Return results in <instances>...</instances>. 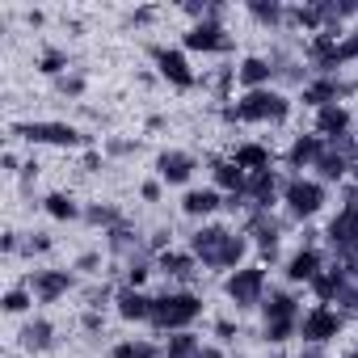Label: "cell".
Segmentation results:
<instances>
[{
  "label": "cell",
  "instance_id": "6da1fadb",
  "mask_svg": "<svg viewBox=\"0 0 358 358\" xmlns=\"http://www.w3.org/2000/svg\"><path fill=\"white\" fill-rule=\"evenodd\" d=\"M199 316H203V299L190 287H169L152 303V329L160 333H186Z\"/></svg>",
  "mask_w": 358,
  "mask_h": 358
},
{
  "label": "cell",
  "instance_id": "7a4b0ae2",
  "mask_svg": "<svg viewBox=\"0 0 358 358\" xmlns=\"http://www.w3.org/2000/svg\"><path fill=\"white\" fill-rule=\"evenodd\" d=\"M291 114V97L282 89H253L236 101V122H282Z\"/></svg>",
  "mask_w": 358,
  "mask_h": 358
},
{
  "label": "cell",
  "instance_id": "3957f363",
  "mask_svg": "<svg viewBox=\"0 0 358 358\" xmlns=\"http://www.w3.org/2000/svg\"><path fill=\"white\" fill-rule=\"evenodd\" d=\"M341 329H345V312L329 308V303H308L299 316V341L303 345H329L341 337Z\"/></svg>",
  "mask_w": 358,
  "mask_h": 358
},
{
  "label": "cell",
  "instance_id": "277c9868",
  "mask_svg": "<svg viewBox=\"0 0 358 358\" xmlns=\"http://www.w3.org/2000/svg\"><path fill=\"white\" fill-rule=\"evenodd\" d=\"M324 182H316L312 173H303V177H291L287 173V186H282V207H287V215L291 220H312L320 207H324Z\"/></svg>",
  "mask_w": 358,
  "mask_h": 358
},
{
  "label": "cell",
  "instance_id": "5b68a950",
  "mask_svg": "<svg viewBox=\"0 0 358 358\" xmlns=\"http://www.w3.org/2000/svg\"><path fill=\"white\" fill-rule=\"evenodd\" d=\"M13 135L26 143H51V148H85L89 135L72 122H13Z\"/></svg>",
  "mask_w": 358,
  "mask_h": 358
},
{
  "label": "cell",
  "instance_id": "8992f818",
  "mask_svg": "<svg viewBox=\"0 0 358 358\" xmlns=\"http://www.w3.org/2000/svg\"><path fill=\"white\" fill-rule=\"evenodd\" d=\"M266 291H270V278H266V266H257V262L232 270L228 282H224V295H228L236 308H257V303L266 299Z\"/></svg>",
  "mask_w": 358,
  "mask_h": 358
},
{
  "label": "cell",
  "instance_id": "52a82bcc",
  "mask_svg": "<svg viewBox=\"0 0 358 358\" xmlns=\"http://www.w3.org/2000/svg\"><path fill=\"white\" fill-rule=\"evenodd\" d=\"M312 131L324 139V143H345L354 131H358V118H354V110L350 106H324V110H316L312 114Z\"/></svg>",
  "mask_w": 358,
  "mask_h": 358
},
{
  "label": "cell",
  "instance_id": "ba28073f",
  "mask_svg": "<svg viewBox=\"0 0 358 358\" xmlns=\"http://www.w3.org/2000/svg\"><path fill=\"white\" fill-rule=\"evenodd\" d=\"M194 169H199V156L182 152V148H164L156 156V177H160L164 186H190L194 182Z\"/></svg>",
  "mask_w": 358,
  "mask_h": 358
},
{
  "label": "cell",
  "instance_id": "9c48e42d",
  "mask_svg": "<svg viewBox=\"0 0 358 358\" xmlns=\"http://www.w3.org/2000/svg\"><path fill=\"white\" fill-rule=\"evenodd\" d=\"M186 47L190 51H203V55H220V51H232V34L224 30V22L203 17V22H194L186 30Z\"/></svg>",
  "mask_w": 358,
  "mask_h": 358
},
{
  "label": "cell",
  "instance_id": "30bf717a",
  "mask_svg": "<svg viewBox=\"0 0 358 358\" xmlns=\"http://www.w3.org/2000/svg\"><path fill=\"white\" fill-rule=\"evenodd\" d=\"M152 55H156V68H160V76L173 85V89H194L203 76L190 68V59L182 55V51H169V47H152Z\"/></svg>",
  "mask_w": 358,
  "mask_h": 358
},
{
  "label": "cell",
  "instance_id": "8fae6325",
  "mask_svg": "<svg viewBox=\"0 0 358 358\" xmlns=\"http://www.w3.org/2000/svg\"><path fill=\"white\" fill-rule=\"evenodd\" d=\"M329 262H324V249L320 245H303V249H295L291 257H287V266H282V274H287V282H303V287H312V278L324 270Z\"/></svg>",
  "mask_w": 358,
  "mask_h": 358
},
{
  "label": "cell",
  "instance_id": "7c38bea8",
  "mask_svg": "<svg viewBox=\"0 0 358 358\" xmlns=\"http://www.w3.org/2000/svg\"><path fill=\"white\" fill-rule=\"evenodd\" d=\"M72 282H76V278H72L68 270H30V274H26V287L34 291L38 303H59V299L72 291Z\"/></svg>",
  "mask_w": 358,
  "mask_h": 358
},
{
  "label": "cell",
  "instance_id": "4fadbf2b",
  "mask_svg": "<svg viewBox=\"0 0 358 358\" xmlns=\"http://www.w3.org/2000/svg\"><path fill=\"white\" fill-rule=\"evenodd\" d=\"M324 139L316 135V131H308V135H295L291 139V148H287V169H291V177H303L308 169H316V160L324 156Z\"/></svg>",
  "mask_w": 358,
  "mask_h": 358
},
{
  "label": "cell",
  "instance_id": "5bb4252c",
  "mask_svg": "<svg viewBox=\"0 0 358 358\" xmlns=\"http://www.w3.org/2000/svg\"><path fill=\"white\" fill-rule=\"evenodd\" d=\"M199 270H203V266H199V257H194L190 249H164V253L156 257V274H164V278L177 282V287H186Z\"/></svg>",
  "mask_w": 358,
  "mask_h": 358
},
{
  "label": "cell",
  "instance_id": "9a60e30c",
  "mask_svg": "<svg viewBox=\"0 0 358 358\" xmlns=\"http://www.w3.org/2000/svg\"><path fill=\"white\" fill-rule=\"evenodd\" d=\"M232 72H236V85H241L245 93H253V89H270V80L278 76V68H274L266 55H245L241 64H232Z\"/></svg>",
  "mask_w": 358,
  "mask_h": 358
},
{
  "label": "cell",
  "instance_id": "2e32d148",
  "mask_svg": "<svg viewBox=\"0 0 358 358\" xmlns=\"http://www.w3.org/2000/svg\"><path fill=\"white\" fill-rule=\"evenodd\" d=\"M182 211H186L190 220H211V215L224 211V194H220L215 186H190V190L182 194Z\"/></svg>",
  "mask_w": 358,
  "mask_h": 358
},
{
  "label": "cell",
  "instance_id": "e0dca14e",
  "mask_svg": "<svg viewBox=\"0 0 358 358\" xmlns=\"http://www.w3.org/2000/svg\"><path fill=\"white\" fill-rule=\"evenodd\" d=\"M152 303H156V295L135 291V287H122V291L114 295L118 316H122V320H139V324H152Z\"/></svg>",
  "mask_w": 358,
  "mask_h": 358
},
{
  "label": "cell",
  "instance_id": "ac0fdd59",
  "mask_svg": "<svg viewBox=\"0 0 358 358\" xmlns=\"http://www.w3.org/2000/svg\"><path fill=\"white\" fill-rule=\"evenodd\" d=\"M262 316H266V320H299V316H303V303L295 299V291H266Z\"/></svg>",
  "mask_w": 358,
  "mask_h": 358
},
{
  "label": "cell",
  "instance_id": "d6986e66",
  "mask_svg": "<svg viewBox=\"0 0 358 358\" xmlns=\"http://www.w3.org/2000/svg\"><path fill=\"white\" fill-rule=\"evenodd\" d=\"M232 160L253 177V173H266V169H274V152L266 148V143H236L232 148Z\"/></svg>",
  "mask_w": 358,
  "mask_h": 358
},
{
  "label": "cell",
  "instance_id": "ffe728a7",
  "mask_svg": "<svg viewBox=\"0 0 358 358\" xmlns=\"http://www.w3.org/2000/svg\"><path fill=\"white\" fill-rule=\"evenodd\" d=\"M47 345H55V324L47 320V316H34V320H26V329H22V350H47Z\"/></svg>",
  "mask_w": 358,
  "mask_h": 358
},
{
  "label": "cell",
  "instance_id": "44dd1931",
  "mask_svg": "<svg viewBox=\"0 0 358 358\" xmlns=\"http://www.w3.org/2000/svg\"><path fill=\"white\" fill-rule=\"evenodd\" d=\"M199 354H203V337H199L194 329L173 333V337L160 345V358H199Z\"/></svg>",
  "mask_w": 358,
  "mask_h": 358
},
{
  "label": "cell",
  "instance_id": "7402d4cb",
  "mask_svg": "<svg viewBox=\"0 0 358 358\" xmlns=\"http://www.w3.org/2000/svg\"><path fill=\"white\" fill-rule=\"evenodd\" d=\"M43 211H47L51 220H76V215H85V211H80V203H76L68 190H51V194L43 199Z\"/></svg>",
  "mask_w": 358,
  "mask_h": 358
},
{
  "label": "cell",
  "instance_id": "603a6c76",
  "mask_svg": "<svg viewBox=\"0 0 358 358\" xmlns=\"http://www.w3.org/2000/svg\"><path fill=\"white\" fill-rule=\"evenodd\" d=\"M110 358H160V345L148 337H127L110 350Z\"/></svg>",
  "mask_w": 358,
  "mask_h": 358
},
{
  "label": "cell",
  "instance_id": "cb8c5ba5",
  "mask_svg": "<svg viewBox=\"0 0 358 358\" xmlns=\"http://www.w3.org/2000/svg\"><path fill=\"white\" fill-rule=\"evenodd\" d=\"M38 72H43V76H55V80H59V76H68V72H72V59H68V51H59V47H47V51L38 55Z\"/></svg>",
  "mask_w": 358,
  "mask_h": 358
},
{
  "label": "cell",
  "instance_id": "d4e9b609",
  "mask_svg": "<svg viewBox=\"0 0 358 358\" xmlns=\"http://www.w3.org/2000/svg\"><path fill=\"white\" fill-rule=\"evenodd\" d=\"M34 303H38V299H34V291H30L26 282H17V287L5 291V312H9V316H22V312H30Z\"/></svg>",
  "mask_w": 358,
  "mask_h": 358
},
{
  "label": "cell",
  "instance_id": "484cf974",
  "mask_svg": "<svg viewBox=\"0 0 358 358\" xmlns=\"http://www.w3.org/2000/svg\"><path fill=\"white\" fill-rule=\"evenodd\" d=\"M249 17H257L266 26H287V9L282 5H249Z\"/></svg>",
  "mask_w": 358,
  "mask_h": 358
},
{
  "label": "cell",
  "instance_id": "4316f807",
  "mask_svg": "<svg viewBox=\"0 0 358 358\" xmlns=\"http://www.w3.org/2000/svg\"><path fill=\"white\" fill-rule=\"evenodd\" d=\"M85 85H89V80H85V72H76V68H72L68 76L55 80V89H59L64 97H85Z\"/></svg>",
  "mask_w": 358,
  "mask_h": 358
},
{
  "label": "cell",
  "instance_id": "83f0119b",
  "mask_svg": "<svg viewBox=\"0 0 358 358\" xmlns=\"http://www.w3.org/2000/svg\"><path fill=\"white\" fill-rule=\"evenodd\" d=\"M51 249H55L51 232H30V241H26V253H51Z\"/></svg>",
  "mask_w": 358,
  "mask_h": 358
},
{
  "label": "cell",
  "instance_id": "f1b7e54d",
  "mask_svg": "<svg viewBox=\"0 0 358 358\" xmlns=\"http://www.w3.org/2000/svg\"><path fill=\"white\" fill-rule=\"evenodd\" d=\"M76 270H80V274H97V270H101V253H85V257H76Z\"/></svg>",
  "mask_w": 358,
  "mask_h": 358
},
{
  "label": "cell",
  "instance_id": "f546056e",
  "mask_svg": "<svg viewBox=\"0 0 358 358\" xmlns=\"http://www.w3.org/2000/svg\"><path fill=\"white\" fill-rule=\"evenodd\" d=\"M232 333H236V320H228V316H224V320H215V337H220V341H228Z\"/></svg>",
  "mask_w": 358,
  "mask_h": 358
},
{
  "label": "cell",
  "instance_id": "4dcf8cb0",
  "mask_svg": "<svg viewBox=\"0 0 358 358\" xmlns=\"http://www.w3.org/2000/svg\"><path fill=\"white\" fill-rule=\"evenodd\" d=\"M139 194H143L148 203H156V199H160V177H156V182H143V190H139Z\"/></svg>",
  "mask_w": 358,
  "mask_h": 358
},
{
  "label": "cell",
  "instance_id": "1f68e13d",
  "mask_svg": "<svg viewBox=\"0 0 358 358\" xmlns=\"http://www.w3.org/2000/svg\"><path fill=\"white\" fill-rule=\"evenodd\" d=\"M199 358H224V350L220 345H211V341H203V354Z\"/></svg>",
  "mask_w": 358,
  "mask_h": 358
},
{
  "label": "cell",
  "instance_id": "d6a6232c",
  "mask_svg": "<svg viewBox=\"0 0 358 358\" xmlns=\"http://www.w3.org/2000/svg\"><path fill=\"white\" fill-rule=\"evenodd\" d=\"M17 245H22L17 232H5V253H17Z\"/></svg>",
  "mask_w": 358,
  "mask_h": 358
},
{
  "label": "cell",
  "instance_id": "836d02e7",
  "mask_svg": "<svg viewBox=\"0 0 358 358\" xmlns=\"http://www.w3.org/2000/svg\"><path fill=\"white\" fill-rule=\"evenodd\" d=\"M350 182H354V186H358V164H354V173H350Z\"/></svg>",
  "mask_w": 358,
  "mask_h": 358
},
{
  "label": "cell",
  "instance_id": "e575fe53",
  "mask_svg": "<svg viewBox=\"0 0 358 358\" xmlns=\"http://www.w3.org/2000/svg\"><path fill=\"white\" fill-rule=\"evenodd\" d=\"M354 118H358V114H354Z\"/></svg>",
  "mask_w": 358,
  "mask_h": 358
}]
</instances>
